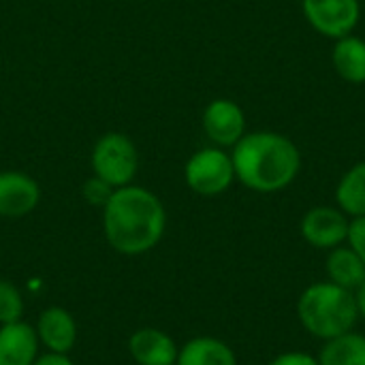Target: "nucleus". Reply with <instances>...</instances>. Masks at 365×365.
Wrapping results in <instances>:
<instances>
[{
  "label": "nucleus",
  "mask_w": 365,
  "mask_h": 365,
  "mask_svg": "<svg viewBox=\"0 0 365 365\" xmlns=\"http://www.w3.org/2000/svg\"><path fill=\"white\" fill-rule=\"evenodd\" d=\"M235 180L246 188L272 195L289 188L302 171L297 143L276 130L246 133L231 152Z\"/></svg>",
  "instance_id": "nucleus-1"
},
{
  "label": "nucleus",
  "mask_w": 365,
  "mask_h": 365,
  "mask_svg": "<svg viewBox=\"0 0 365 365\" xmlns=\"http://www.w3.org/2000/svg\"><path fill=\"white\" fill-rule=\"evenodd\" d=\"M107 242L122 255H143L152 250L167 227V212L160 199L141 186L115 188L103 207Z\"/></svg>",
  "instance_id": "nucleus-2"
},
{
  "label": "nucleus",
  "mask_w": 365,
  "mask_h": 365,
  "mask_svg": "<svg viewBox=\"0 0 365 365\" xmlns=\"http://www.w3.org/2000/svg\"><path fill=\"white\" fill-rule=\"evenodd\" d=\"M297 319L310 336L323 342L349 334L359 321L355 293L329 280L314 282L297 299Z\"/></svg>",
  "instance_id": "nucleus-3"
},
{
  "label": "nucleus",
  "mask_w": 365,
  "mask_h": 365,
  "mask_svg": "<svg viewBox=\"0 0 365 365\" xmlns=\"http://www.w3.org/2000/svg\"><path fill=\"white\" fill-rule=\"evenodd\" d=\"M94 175L111 188H124L139 169V152L135 141L124 133H105L92 150Z\"/></svg>",
  "instance_id": "nucleus-4"
},
{
  "label": "nucleus",
  "mask_w": 365,
  "mask_h": 365,
  "mask_svg": "<svg viewBox=\"0 0 365 365\" xmlns=\"http://www.w3.org/2000/svg\"><path fill=\"white\" fill-rule=\"evenodd\" d=\"M186 184L201 197H218L235 182L231 154L222 148H203L195 152L184 167Z\"/></svg>",
  "instance_id": "nucleus-5"
},
{
  "label": "nucleus",
  "mask_w": 365,
  "mask_h": 365,
  "mask_svg": "<svg viewBox=\"0 0 365 365\" xmlns=\"http://www.w3.org/2000/svg\"><path fill=\"white\" fill-rule=\"evenodd\" d=\"M306 21L327 38L353 34L361 19L359 0H302Z\"/></svg>",
  "instance_id": "nucleus-6"
},
{
  "label": "nucleus",
  "mask_w": 365,
  "mask_h": 365,
  "mask_svg": "<svg viewBox=\"0 0 365 365\" xmlns=\"http://www.w3.org/2000/svg\"><path fill=\"white\" fill-rule=\"evenodd\" d=\"M349 225H351V218L340 207L317 205L304 214L299 222V231L306 244H310L312 248L331 250L346 242Z\"/></svg>",
  "instance_id": "nucleus-7"
},
{
  "label": "nucleus",
  "mask_w": 365,
  "mask_h": 365,
  "mask_svg": "<svg viewBox=\"0 0 365 365\" xmlns=\"http://www.w3.org/2000/svg\"><path fill=\"white\" fill-rule=\"evenodd\" d=\"M201 122L216 148H233L246 135V113L231 98H214L205 107Z\"/></svg>",
  "instance_id": "nucleus-8"
},
{
  "label": "nucleus",
  "mask_w": 365,
  "mask_h": 365,
  "mask_svg": "<svg viewBox=\"0 0 365 365\" xmlns=\"http://www.w3.org/2000/svg\"><path fill=\"white\" fill-rule=\"evenodd\" d=\"M41 199L38 184L21 171L0 173V216L21 218L30 214Z\"/></svg>",
  "instance_id": "nucleus-9"
},
{
  "label": "nucleus",
  "mask_w": 365,
  "mask_h": 365,
  "mask_svg": "<svg viewBox=\"0 0 365 365\" xmlns=\"http://www.w3.org/2000/svg\"><path fill=\"white\" fill-rule=\"evenodd\" d=\"M38 336L21 321L0 329V365H32L36 361Z\"/></svg>",
  "instance_id": "nucleus-10"
},
{
  "label": "nucleus",
  "mask_w": 365,
  "mask_h": 365,
  "mask_svg": "<svg viewBox=\"0 0 365 365\" xmlns=\"http://www.w3.org/2000/svg\"><path fill=\"white\" fill-rule=\"evenodd\" d=\"M128 351L139 365H173L178 361L175 342L158 329H139L133 334Z\"/></svg>",
  "instance_id": "nucleus-11"
},
{
  "label": "nucleus",
  "mask_w": 365,
  "mask_h": 365,
  "mask_svg": "<svg viewBox=\"0 0 365 365\" xmlns=\"http://www.w3.org/2000/svg\"><path fill=\"white\" fill-rule=\"evenodd\" d=\"M36 336L43 340V344L58 355H66L75 340H77V325L73 317L62 308H47L38 317Z\"/></svg>",
  "instance_id": "nucleus-12"
},
{
  "label": "nucleus",
  "mask_w": 365,
  "mask_h": 365,
  "mask_svg": "<svg viewBox=\"0 0 365 365\" xmlns=\"http://www.w3.org/2000/svg\"><path fill=\"white\" fill-rule=\"evenodd\" d=\"M325 272L329 282L349 289L353 293L365 282V263L351 246L344 244L329 250L325 261Z\"/></svg>",
  "instance_id": "nucleus-13"
},
{
  "label": "nucleus",
  "mask_w": 365,
  "mask_h": 365,
  "mask_svg": "<svg viewBox=\"0 0 365 365\" xmlns=\"http://www.w3.org/2000/svg\"><path fill=\"white\" fill-rule=\"evenodd\" d=\"M331 62L336 73L349 83H365V41L361 36L346 34L336 38Z\"/></svg>",
  "instance_id": "nucleus-14"
},
{
  "label": "nucleus",
  "mask_w": 365,
  "mask_h": 365,
  "mask_svg": "<svg viewBox=\"0 0 365 365\" xmlns=\"http://www.w3.org/2000/svg\"><path fill=\"white\" fill-rule=\"evenodd\" d=\"M178 365H237L229 344L216 338H195L178 351Z\"/></svg>",
  "instance_id": "nucleus-15"
},
{
  "label": "nucleus",
  "mask_w": 365,
  "mask_h": 365,
  "mask_svg": "<svg viewBox=\"0 0 365 365\" xmlns=\"http://www.w3.org/2000/svg\"><path fill=\"white\" fill-rule=\"evenodd\" d=\"M336 203L349 218L365 216V160L353 165L336 186Z\"/></svg>",
  "instance_id": "nucleus-16"
},
{
  "label": "nucleus",
  "mask_w": 365,
  "mask_h": 365,
  "mask_svg": "<svg viewBox=\"0 0 365 365\" xmlns=\"http://www.w3.org/2000/svg\"><path fill=\"white\" fill-rule=\"evenodd\" d=\"M317 359L319 365H365V336L349 331L327 340Z\"/></svg>",
  "instance_id": "nucleus-17"
},
{
  "label": "nucleus",
  "mask_w": 365,
  "mask_h": 365,
  "mask_svg": "<svg viewBox=\"0 0 365 365\" xmlns=\"http://www.w3.org/2000/svg\"><path fill=\"white\" fill-rule=\"evenodd\" d=\"M24 312V299L15 284L0 280V323L11 325L21 319Z\"/></svg>",
  "instance_id": "nucleus-18"
},
{
  "label": "nucleus",
  "mask_w": 365,
  "mask_h": 365,
  "mask_svg": "<svg viewBox=\"0 0 365 365\" xmlns=\"http://www.w3.org/2000/svg\"><path fill=\"white\" fill-rule=\"evenodd\" d=\"M113 190L115 188H111L107 182H103L101 178H90L83 186H81V195H83V199L90 203V205H96V207H105L107 205V201L111 199V195H113Z\"/></svg>",
  "instance_id": "nucleus-19"
},
{
  "label": "nucleus",
  "mask_w": 365,
  "mask_h": 365,
  "mask_svg": "<svg viewBox=\"0 0 365 365\" xmlns=\"http://www.w3.org/2000/svg\"><path fill=\"white\" fill-rule=\"evenodd\" d=\"M346 244L361 257V261L365 263V216L351 218Z\"/></svg>",
  "instance_id": "nucleus-20"
},
{
  "label": "nucleus",
  "mask_w": 365,
  "mask_h": 365,
  "mask_svg": "<svg viewBox=\"0 0 365 365\" xmlns=\"http://www.w3.org/2000/svg\"><path fill=\"white\" fill-rule=\"evenodd\" d=\"M269 365H319V359L314 355H310V353L291 351V353L278 355Z\"/></svg>",
  "instance_id": "nucleus-21"
},
{
  "label": "nucleus",
  "mask_w": 365,
  "mask_h": 365,
  "mask_svg": "<svg viewBox=\"0 0 365 365\" xmlns=\"http://www.w3.org/2000/svg\"><path fill=\"white\" fill-rule=\"evenodd\" d=\"M32 365H73V361L66 355H58V353H49L41 359H36Z\"/></svg>",
  "instance_id": "nucleus-22"
},
{
  "label": "nucleus",
  "mask_w": 365,
  "mask_h": 365,
  "mask_svg": "<svg viewBox=\"0 0 365 365\" xmlns=\"http://www.w3.org/2000/svg\"><path fill=\"white\" fill-rule=\"evenodd\" d=\"M355 302H357V312L365 321V282L355 291Z\"/></svg>",
  "instance_id": "nucleus-23"
}]
</instances>
